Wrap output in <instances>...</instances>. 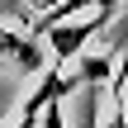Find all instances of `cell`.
<instances>
[{
  "label": "cell",
  "mask_w": 128,
  "mask_h": 128,
  "mask_svg": "<svg viewBox=\"0 0 128 128\" xmlns=\"http://www.w3.org/2000/svg\"><path fill=\"white\" fill-rule=\"evenodd\" d=\"M95 5H100V14H104V19H114V10H119V0H95Z\"/></svg>",
  "instance_id": "cell-5"
},
{
  "label": "cell",
  "mask_w": 128,
  "mask_h": 128,
  "mask_svg": "<svg viewBox=\"0 0 128 128\" xmlns=\"http://www.w3.org/2000/svg\"><path fill=\"white\" fill-rule=\"evenodd\" d=\"M0 52L14 57L19 66H43V48H33V43L19 38V33H5V28H0Z\"/></svg>",
  "instance_id": "cell-2"
},
{
  "label": "cell",
  "mask_w": 128,
  "mask_h": 128,
  "mask_svg": "<svg viewBox=\"0 0 128 128\" xmlns=\"http://www.w3.org/2000/svg\"><path fill=\"white\" fill-rule=\"evenodd\" d=\"M109 19L104 14H95V19H76V24H57V28H48V43H52V66H62V62H71L76 52H81V43H90V33H100Z\"/></svg>",
  "instance_id": "cell-1"
},
{
  "label": "cell",
  "mask_w": 128,
  "mask_h": 128,
  "mask_svg": "<svg viewBox=\"0 0 128 128\" xmlns=\"http://www.w3.org/2000/svg\"><path fill=\"white\" fill-rule=\"evenodd\" d=\"M38 124H43V128H62V100H52V104L38 114Z\"/></svg>",
  "instance_id": "cell-4"
},
{
  "label": "cell",
  "mask_w": 128,
  "mask_h": 128,
  "mask_svg": "<svg viewBox=\"0 0 128 128\" xmlns=\"http://www.w3.org/2000/svg\"><path fill=\"white\" fill-rule=\"evenodd\" d=\"M71 128H100V86L81 90V109H76V124Z\"/></svg>",
  "instance_id": "cell-3"
}]
</instances>
